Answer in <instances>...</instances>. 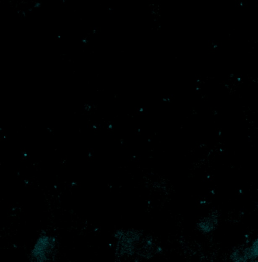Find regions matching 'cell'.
<instances>
[{
	"label": "cell",
	"mask_w": 258,
	"mask_h": 262,
	"mask_svg": "<svg viewBox=\"0 0 258 262\" xmlns=\"http://www.w3.org/2000/svg\"><path fill=\"white\" fill-rule=\"evenodd\" d=\"M232 262H247L258 258V237L249 247L234 250L230 255Z\"/></svg>",
	"instance_id": "1"
},
{
	"label": "cell",
	"mask_w": 258,
	"mask_h": 262,
	"mask_svg": "<svg viewBox=\"0 0 258 262\" xmlns=\"http://www.w3.org/2000/svg\"><path fill=\"white\" fill-rule=\"evenodd\" d=\"M53 241L46 235L38 238L33 249L32 255L38 262H44L47 258L48 252L52 247Z\"/></svg>",
	"instance_id": "2"
},
{
	"label": "cell",
	"mask_w": 258,
	"mask_h": 262,
	"mask_svg": "<svg viewBox=\"0 0 258 262\" xmlns=\"http://www.w3.org/2000/svg\"><path fill=\"white\" fill-rule=\"evenodd\" d=\"M215 224V221H207L202 222L199 223V227L200 229L203 232L208 233L212 231L214 228Z\"/></svg>",
	"instance_id": "3"
},
{
	"label": "cell",
	"mask_w": 258,
	"mask_h": 262,
	"mask_svg": "<svg viewBox=\"0 0 258 262\" xmlns=\"http://www.w3.org/2000/svg\"><path fill=\"white\" fill-rule=\"evenodd\" d=\"M251 262H258V260H257V259L253 260Z\"/></svg>",
	"instance_id": "4"
}]
</instances>
